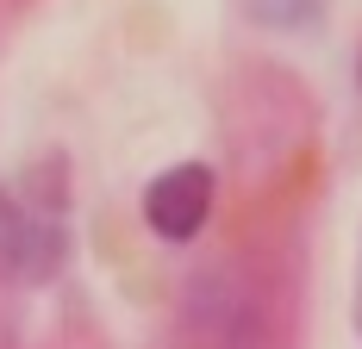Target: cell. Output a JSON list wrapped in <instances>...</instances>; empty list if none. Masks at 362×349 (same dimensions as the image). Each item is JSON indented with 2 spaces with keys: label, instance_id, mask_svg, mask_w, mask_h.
I'll return each instance as SVG.
<instances>
[{
  "label": "cell",
  "instance_id": "obj_1",
  "mask_svg": "<svg viewBox=\"0 0 362 349\" xmlns=\"http://www.w3.org/2000/svg\"><path fill=\"white\" fill-rule=\"evenodd\" d=\"M206 212H213V169L206 162H175V169H163L144 187V225L163 244L200 237Z\"/></svg>",
  "mask_w": 362,
  "mask_h": 349
},
{
  "label": "cell",
  "instance_id": "obj_2",
  "mask_svg": "<svg viewBox=\"0 0 362 349\" xmlns=\"http://www.w3.org/2000/svg\"><path fill=\"white\" fill-rule=\"evenodd\" d=\"M57 256H63V225L50 212H37L32 200L0 187V262L37 280V275L57 268Z\"/></svg>",
  "mask_w": 362,
  "mask_h": 349
},
{
  "label": "cell",
  "instance_id": "obj_3",
  "mask_svg": "<svg viewBox=\"0 0 362 349\" xmlns=\"http://www.w3.org/2000/svg\"><path fill=\"white\" fill-rule=\"evenodd\" d=\"M250 13L275 32H306V25H319L325 0H250Z\"/></svg>",
  "mask_w": 362,
  "mask_h": 349
}]
</instances>
